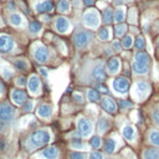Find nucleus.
Returning <instances> with one entry per match:
<instances>
[{
    "mask_svg": "<svg viewBox=\"0 0 159 159\" xmlns=\"http://www.w3.org/2000/svg\"><path fill=\"white\" fill-rule=\"evenodd\" d=\"M101 144H102V139H101V137H99V135H93V137L89 139V145H91L93 149L99 148V147H101Z\"/></svg>",
    "mask_w": 159,
    "mask_h": 159,
    "instance_id": "obj_32",
    "label": "nucleus"
},
{
    "mask_svg": "<svg viewBox=\"0 0 159 159\" xmlns=\"http://www.w3.org/2000/svg\"><path fill=\"white\" fill-rule=\"evenodd\" d=\"M83 22H84V25L87 27H91V29L98 27V25H99V15H98V12L96 10H88L83 15Z\"/></svg>",
    "mask_w": 159,
    "mask_h": 159,
    "instance_id": "obj_6",
    "label": "nucleus"
},
{
    "mask_svg": "<svg viewBox=\"0 0 159 159\" xmlns=\"http://www.w3.org/2000/svg\"><path fill=\"white\" fill-rule=\"evenodd\" d=\"M143 159H159V149L148 148L143 153Z\"/></svg>",
    "mask_w": 159,
    "mask_h": 159,
    "instance_id": "obj_24",
    "label": "nucleus"
},
{
    "mask_svg": "<svg viewBox=\"0 0 159 159\" xmlns=\"http://www.w3.org/2000/svg\"><path fill=\"white\" fill-rule=\"evenodd\" d=\"M15 67L17 68V70H21V71H26L27 70V63H26V61L25 60H16L15 61Z\"/></svg>",
    "mask_w": 159,
    "mask_h": 159,
    "instance_id": "obj_38",
    "label": "nucleus"
},
{
    "mask_svg": "<svg viewBox=\"0 0 159 159\" xmlns=\"http://www.w3.org/2000/svg\"><path fill=\"white\" fill-rule=\"evenodd\" d=\"M11 99H12V102L16 106H22L27 101V96H26V93H25L24 89L16 88V89H14L11 92Z\"/></svg>",
    "mask_w": 159,
    "mask_h": 159,
    "instance_id": "obj_11",
    "label": "nucleus"
},
{
    "mask_svg": "<svg viewBox=\"0 0 159 159\" xmlns=\"http://www.w3.org/2000/svg\"><path fill=\"white\" fill-rule=\"evenodd\" d=\"M15 83H16V86H20V87H22V86L27 84V81H26V78H25L24 76H21V77H17V78L15 80Z\"/></svg>",
    "mask_w": 159,
    "mask_h": 159,
    "instance_id": "obj_44",
    "label": "nucleus"
},
{
    "mask_svg": "<svg viewBox=\"0 0 159 159\" xmlns=\"http://www.w3.org/2000/svg\"><path fill=\"white\" fill-rule=\"evenodd\" d=\"M6 149V142L4 138H0V152H4Z\"/></svg>",
    "mask_w": 159,
    "mask_h": 159,
    "instance_id": "obj_47",
    "label": "nucleus"
},
{
    "mask_svg": "<svg viewBox=\"0 0 159 159\" xmlns=\"http://www.w3.org/2000/svg\"><path fill=\"white\" fill-rule=\"evenodd\" d=\"M40 71H41V73H42L43 76H47V71H46V68H40Z\"/></svg>",
    "mask_w": 159,
    "mask_h": 159,
    "instance_id": "obj_53",
    "label": "nucleus"
},
{
    "mask_svg": "<svg viewBox=\"0 0 159 159\" xmlns=\"http://www.w3.org/2000/svg\"><path fill=\"white\" fill-rule=\"evenodd\" d=\"M116 148H117V142H116L113 138H107V139L104 140V143H103V149H104L106 153L112 154V153H114Z\"/></svg>",
    "mask_w": 159,
    "mask_h": 159,
    "instance_id": "obj_23",
    "label": "nucleus"
},
{
    "mask_svg": "<svg viewBox=\"0 0 159 159\" xmlns=\"http://www.w3.org/2000/svg\"><path fill=\"white\" fill-rule=\"evenodd\" d=\"M134 61L149 66V63H150V57H149V55H148L145 51H137L135 55H134Z\"/></svg>",
    "mask_w": 159,
    "mask_h": 159,
    "instance_id": "obj_21",
    "label": "nucleus"
},
{
    "mask_svg": "<svg viewBox=\"0 0 159 159\" xmlns=\"http://www.w3.org/2000/svg\"><path fill=\"white\" fill-rule=\"evenodd\" d=\"M15 117V108L9 103H0V119L10 122Z\"/></svg>",
    "mask_w": 159,
    "mask_h": 159,
    "instance_id": "obj_7",
    "label": "nucleus"
},
{
    "mask_svg": "<svg viewBox=\"0 0 159 159\" xmlns=\"http://www.w3.org/2000/svg\"><path fill=\"white\" fill-rule=\"evenodd\" d=\"M27 88L32 94H39V92L41 91V81L36 75L30 76V78L27 80Z\"/></svg>",
    "mask_w": 159,
    "mask_h": 159,
    "instance_id": "obj_10",
    "label": "nucleus"
},
{
    "mask_svg": "<svg viewBox=\"0 0 159 159\" xmlns=\"http://www.w3.org/2000/svg\"><path fill=\"white\" fill-rule=\"evenodd\" d=\"M152 117H153V120H154L157 124H159V106L154 108V111H153V113H152Z\"/></svg>",
    "mask_w": 159,
    "mask_h": 159,
    "instance_id": "obj_43",
    "label": "nucleus"
},
{
    "mask_svg": "<svg viewBox=\"0 0 159 159\" xmlns=\"http://www.w3.org/2000/svg\"><path fill=\"white\" fill-rule=\"evenodd\" d=\"M109 127H111L109 119H107L106 117H101V119H99L98 123H97V132H98V134H99V135L104 134V133L109 129Z\"/></svg>",
    "mask_w": 159,
    "mask_h": 159,
    "instance_id": "obj_19",
    "label": "nucleus"
},
{
    "mask_svg": "<svg viewBox=\"0 0 159 159\" xmlns=\"http://www.w3.org/2000/svg\"><path fill=\"white\" fill-rule=\"evenodd\" d=\"M134 47H135L137 50L142 51V50L145 47V40H144V37L138 36V37L135 39V41H134Z\"/></svg>",
    "mask_w": 159,
    "mask_h": 159,
    "instance_id": "obj_36",
    "label": "nucleus"
},
{
    "mask_svg": "<svg viewBox=\"0 0 159 159\" xmlns=\"http://www.w3.org/2000/svg\"><path fill=\"white\" fill-rule=\"evenodd\" d=\"M98 37H99L101 40H103V41L109 40V39H111V31H109V29H108V27H102V29H99V30H98Z\"/></svg>",
    "mask_w": 159,
    "mask_h": 159,
    "instance_id": "obj_27",
    "label": "nucleus"
},
{
    "mask_svg": "<svg viewBox=\"0 0 159 159\" xmlns=\"http://www.w3.org/2000/svg\"><path fill=\"white\" fill-rule=\"evenodd\" d=\"M101 104H102V108L106 112L111 113V114H114L117 112V103L111 97H103V98H101Z\"/></svg>",
    "mask_w": 159,
    "mask_h": 159,
    "instance_id": "obj_13",
    "label": "nucleus"
},
{
    "mask_svg": "<svg viewBox=\"0 0 159 159\" xmlns=\"http://www.w3.org/2000/svg\"><path fill=\"white\" fill-rule=\"evenodd\" d=\"M158 50H159V41H158Z\"/></svg>",
    "mask_w": 159,
    "mask_h": 159,
    "instance_id": "obj_54",
    "label": "nucleus"
},
{
    "mask_svg": "<svg viewBox=\"0 0 159 159\" xmlns=\"http://www.w3.org/2000/svg\"><path fill=\"white\" fill-rule=\"evenodd\" d=\"M57 7H58V11L60 12H67L68 9H70V4H68L67 0H58Z\"/></svg>",
    "mask_w": 159,
    "mask_h": 159,
    "instance_id": "obj_34",
    "label": "nucleus"
},
{
    "mask_svg": "<svg viewBox=\"0 0 159 159\" xmlns=\"http://www.w3.org/2000/svg\"><path fill=\"white\" fill-rule=\"evenodd\" d=\"M122 133H123V137H124V138H125L128 142H134V140H135L137 133H135L134 127H132V125L127 124V125H124V127H123Z\"/></svg>",
    "mask_w": 159,
    "mask_h": 159,
    "instance_id": "obj_17",
    "label": "nucleus"
},
{
    "mask_svg": "<svg viewBox=\"0 0 159 159\" xmlns=\"http://www.w3.org/2000/svg\"><path fill=\"white\" fill-rule=\"evenodd\" d=\"M34 108V101H26L22 104V111L24 112H31Z\"/></svg>",
    "mask_w": 159,
    "mask_h": 159,
    "instance_id": "obj_40",
    "label": "nucleus"
},
{
    "mask_svg": "<svg viewBox=\"0 0 159 159\" xmlns=\"http://www.w3.org/2000/svg\"><path fill=\"white\" fill-rule=\"evenodd\" d=\"M112 87L118 94H127L129 91V81L127 77H117L112 82Z\"/></svg>",
    "mask_w": 159,
    "mask_h": 159,
    "instance_id": "obj_4",
    "label": "nucleus"
},
{
    "mask_svg": "<svg viewBox=\"0 0 159 159\" xmlns=\"http://www.w3.org/2000/svg\"><path fill=\"white\" fill-rule=\"evenodd\" d=\"M119 68H120V61H119V58L112 57V58L108 60V62H107V70H108V72L111 75L117 73L119 71Z\"/></svg>",
    "mask_w": 159,
    "mask_h": 159,
    "instance_id": "obj_14",
    "label": "nucleus"
},
{
    "mask_svg": "<svg viewBox=\"0 0 159 159\" xmlns=\"http://www.w3.org/2000/svg\"><path fill=\"white\" fill-rule=\"evenodd\" d=\"M58 155H60L58 149L55 145H50L42 149L41 152H39L37 154H35L32 159H58Z\"/></svg>",
    "mask_w": 159,
    "mask_h": 159,
    "instance_id": "obj_5",
    "label": "nucleus"
},
{
    "mask_svg": "<svg viewBox=\"0 0 159 159\" xmlns=\"http://www.w3.org/2000/svg\"><path fill=\"white\" fill-rule=\"evenodd\" d=\"M127 32V26L124 24H118L116 27H114V35L117 37H122L124 34Z\"/></svg>",
    "mask_w": 159,
    "mask_h": 159,
    "instance_id": "obj_30",
    "label": "nucleus"
},
{
    "mask_svg": "<svg viewBox=\"0 0 159 159\" xmlns=\"http://www.w3.org/2000/svg\"><path fill=\"white\" fill-rule=\"evenodd\" d=\"M113 48H114V51H120V45H119L118 41H116V42L113 43Z\"/></svg>",
    "mask_w": 159,
    "mask_h": 159,
    "instance_id": "obj_50",
    "label": "nucleus"
},
{
    "mask_svg": "<svg viewBox=\"0 0 159 159\" xmlns=\"http://www.w3.org/2000/svg\"><path fill=\"white\" fill-rule=\"evenodd\" d=\"M14 48V40L7 35H0V52L7 53Z\"/></svg>",
    "mask_w": 159,
    "mask_h": 159,
    "instance_id": "obj_9",
    "label": "nucleus"
},
{
    "mask_svg": "<svg viewBox=\"0 0 159 159\" xmlns=\"http://www.w3.org/2000/svg\"><path fill=\"white\" fill-rule=\"evenodd\" d=\"M89 39H91V35H89L87 31H80V32L75 34V36H73L72 40H73L75 45H76L78 48H82V47H84V46L88 43Z\"/></svg>",
    "mask_w": 159,
    "mask_h": 159,
    "instance_id": "obj_8",
    "label": "nucleus"
},
{
    "mask_svg": "<svg viewBox=\"0 0 159 159\" xmlns=\"http://www.w3.org/2000/svg\"><path fill=\"white\" fill-rule=\"evenodd\" d=\"M36 113L41 118H50L52 116V107L48 104H41V106H39Z\"/></svg>",
    "mask_w": 159,
    "mask_h": 159,
    "instance_id": "obj_20",
    "label": "nucleus"
},
{
    "mask_svg": "<svg viewBox=\"0 0 159 159\" xmlns=\"http://www.w3.org/2000/svg\"><path fill=\"white\" fill-rule=\"evenodd\" d=\"M5 92V86H4V83L0 81V94H2Z\"/></svg>",
    "mask_w": 159,
    "mask_h": 159,
    "instance_id": "obj_52",
    "label": "nucleus"
},
{
    "mask_svg": "<svg viewBox=\"0 0 159 159\" xmlns=\"http://www.w3.org/2000/svg\"><path fill=\"white\" fill-rule=\"evenodd\" d=\"M125 19V9L124 7H118L114 12H113V20L118 24H120L122 21H124Z\"/></svg>",
    "mask_w": 159,
    "mask_h": 159,
    "instance_id": "obj_25",
    "label": "nucleus"
},
{
    "mask_svg": "<svg viewBox=\"0 0 159 159\" xmlns=\"http://www.w3.org/2000/svg\"><path fill=\"white\" fill-rule=\"evenodd\" d=\"M68 158L70 159H86V155L80 152H72V153H70Z\"/></svg>",
    "mask_w": 159,
    "mask_h": 159,
    "instance_id": "obj_41",
    "label": "nucleus"
},
{
    "mask_svg": "<svg viewBox=\"0 0 159 159\" xmlns=\"http://www.w3.org/2000/svg\"><path fill=\"white\" fill-rule=\"evenodd\" d=\"M2 76H4L5 78H10V77L12 76V71H10L7 67H5V68L2 70Z\"/></svg>",
    "mask_w": 159,
    "mask_h": 159,
    "instance_id": "obj_45",
    "label": "nucleus"
},
{
    "mask_svg": "<svg viewBox=\"0 0 159 159\" xmlns=\"http://www.w3.org/2000/svg\"><path fill=\"white\" fill-rule=\"evenodd\" d=\"M35 10H36L37 12H40V14L50 12V11L53 10V2L50 1V0H45V1L40 2V4H37L36 7H35Z\"/></svg>",
    "mask_w": 159,
    "mask_h": 159,
    "instance_id": "obj_18",
    "label": "nucleus"
},
{
    "mask_svg": "<svg viewBox=\"0 0 159 159\" xmlns=\"http://www.w3.org/2000/svg\"><path fill=\"white\" fill-rule=\"evenodd\" d=\"M0 159H1V158H0Z\"/></svg>",
    "mask_w": 159,
    "mask_h": 159,
    "instance_id": "obj_56",
    "label": "nucleus"
},
{
    "mask_svg": "<svg viewBox=\"0 0 159 159\" xmlns=\"http://www.w3.org/2000/svg\"><path fill=\"white\" fill-rule=\"evenodd\" d=\"M73 98H75L76 102H78V103H83V99H82V96H81V94L75 93V94H73Z\"/></svg>",
    "mask_w": 159,
    "mask_h": 159,
    "instance_id": "obj_48",
    "label": "nucleus"
},
{
    "mask_svg": "<svg viewBox=\"0 0 159 159\" xmlns=\"http://www.w3.org/2000/svg\"><path fill=\"white\" fill-rule=\"evenodd\" d=\"M71 147H72L73 149H84V148H86L84 143H83L80 138H75V139H72V140H71Z\"/></svg>",
    "mask_w": 159,
    "mask_h": 159,
    "instance_id": "obj_33",
    "label": "nucleus"
},
{
    "mask_svg": "<svg viewBox=\"0 0 159 159\" xmlns=\"http://www.w3.org/2000/svg\"><path fill=\"white\" fill-rule=\"evenodd\" d=\"M34 57L39 63H45L48 58V51L43 45H39L34 52Z\"/></svg>",
    "mask_w": 159,
    "mask_h": 159,
    "instance_id": "obj_12",
    "label": "nucleus"
},
{
    "mask_svg": "<svg viewBox=\"0 0 159 159\" xmlns=\"http://www.w3.org/2000/svg\"><path fill=\"white\" fill-rule=\"evenodd\" d=\"M92 77H93L96 81H98L99 83H101L102 81H104V80H106V71H104V67H103L102 65H97V66L92 70Z\"/></svg>",
    "mask_w": 159,
    "mask_h": 159,
    "instance_id": "obj_15",
    "label": "nucleus"
},
{
    "mask_svg": "<svg viewBox=\"0 0 159 159\" xmlns=\"http://www.w3.org/2000/svg\"><path fill=\"white\" fill-rule=\"evenodd\" d=\"M0 25H1V19H0Z\"/></svg>",
    "mask_w": 159,
    "mask_h": 159,
    "instance_id": "obj_55",
    "label": "nucleus"
},
{
    "mask_svg": "<svg viewBox=\"0 0 159 159\" xmlns=\"http://www.w3.org/2000/svg\"><path fill=\"white\" fill-rule=\"evenodd\" d=\"M29 29H30V31H31V32L37 34V32L41 30V24H40L39 21H32V22H30Z\"/></svg>",
    "mask_w": 159,
    "mask_h": 159,
    "instance_id": "obj_37",
    "label": "nucleus"
},
{
    "mask_svg": "<svg viewBox=\"0 0 159 159\" xmlns=\"http://www.w3.org/2000/svg\"><path fill=\"white\" fill-rule=\"evenodd\" d=\"M149 142L153 145L159 147V130H152L149 133Z\"/></svg>",
    "mask_w": 159,
    "mask_h": 159,
    "instance_id": "obj_29",
    "label": "nucleus"
},
{
    "mask_svg": "<svg viewBox=\"0 0 159 159\" xmlns=\"http://www.w3.org/2000/svg\"><path fill=\"white\" fill-rule=\"evenodd\" d=\"M150 92V84L147 81H138L133 88V97L138 101H143Z\"/></svg>",
    "mask_w": 159,
    "mask_h": 159,
    "instance_id": "obj_2",
    "label": "nucleus"
},
{
    "mask_svg": "<svg viewBox=\"0 0 159 159\" xmlns=\"http://www.w3.org/2000/svg\"><path fill=\"white\" fill-rule=\"evenodd\" d=\"M92 132H93V128H92L91 120H88L87 118H83V117L78 118V120H77V133H78V135L86 138V137H89L92 134Z\"/></svg>",
    "mask_w": 159,
    "mask_h": 159,
    "instance_id": "obj_3",
    "label": "nucleus"
},
{
    "mask_svg": "<svg viewBox=\"0 0 159 159\" xmlns=\"http://www.w3.org/2000/svg\"><path fill=\"white\" fill-rule=\"evenodd\" d=\"M102 19H103V22L104 24H111L113 21V11L111 9H106L103 11V15H102Z\"/></svg>",
    "mask_w": 159,
    "mask_h": 159,
    "instance_id": "obj_28",
    "label": "nucleus"
},
{
    "mask_svg": "<svg viewBox=\"0 0 159 159\" xmlns=\"http://www.w3.org/2000/svg\"><path fill=\"white\" fill-rule=\"evenodd\" d=\"M132 68H133V72L135 75H147L148 73V70H149V66L134 61L133 65H132Z\"/></svg>",
    "mask_w": 159,
    "mask_h": 159,
    "instance_id": "obj_22",
    "label": "nucleus"
},
{
    "mask_svg": "<svg viewBox=\"0 0 159 159\" xmlns=\"http://www.w3.org/2000/svg\"><path fill=\"white\" fill-rule=\"evenodd\" d=\"M9 19H10V22L14 25V26H20L21 24H22V16L20 15V14H17V12H14V14H11L10 16H9Z\"/></svg>",
    "mask_w": 159,
    "mask_h": 159,
    "instance_id": "obj_26",
    "label": "nucleus"
},
{
    "mask_svg": "<svg viewBox=\"0 0 159 159\" xmlns=\"http://www.w3.org/2000/svg\"><path fill=\"white\" fill-rule=\"evenodd\" d=\"M56 30L60 32V34H65V32H67V30L70 29V22H68V20L66 19V17H63V16H61V17H58L57 20H56Z\"/></svg>",
    "mask_w": 159,
    "mask_h": 159,
    "instance_id": "obj_16",
    "label": "nucleus"
},
{
    "mask_svg": "<svg viewBox=\"0 0 159 159\" xmlns=\"http://www.w3.org/2000/svg\"><path fill=\"white\" fill-rule=\"evenodd\" d=\"M133 107V103L127 101V99H120L119 101V108L120 109H128V108H132Z\"/></svg>",
    "mask_w": 159,
    "mask_h": 159,
    "instance_id": "obj_39",
    "label": "nucleus"
},
{
    "mask_svg": "<svg viewBox=\"0 0 159 159\" xmlns=\"http://www.w3.org/2000/svg\"><path fill=\"white\" fill-rule=\"evenodd\" d=\"M52 139V134L47 128L43 129H37L35 132H32L26 140L24 142V147L27 152H32L35 149H39L46 144H48Z\"/></svg>",
    "mask_w": 159,
    "mask_h": 159,
    "instance_id": "obj_1",
    "label": "nucleus"
},
{
    "mask_svg": "<svg viewBox=\"0 0 159 159\" xmlns=\"http://www.w3.org/2000/svg\"><path fill=\"white\" fill-rule=\"evenodd\" d=\"M87 97H88V99H89L91 102H98V101L101 99V97H99V92L96 91V89H88V92H87Z\"/></svg>",
    "mask_w": 159,
    "mask_h": 159,
    "instance_id": "obj_31",
    "label": "nucleus"
},
{
    "mask_svg": "<svg viewBox=\"0 0 159 159\" xmlns=\"http://www.w3.org/2000/svg\"><path fill=\"white\" fill-rule=\"evenodd\" d=\"M82 1H83V4H84L86 6H91V5H93V2H94L93 0H82Z\"/></svg>",
    "mask_w": 159,
    "mask_h": 159,
    "instance_id": "obj_51",
    "label": "nucleus"
},
{
    "mask_svg": "<svg viewBox=\"0 0 159 159\" xmlns=\"http://www.w3.org/2000/svg\"><path fill=\"white\" fill-rule=\"evenodd\" d=\"M122 46L124 48H130L133 46V37L130 35H125L122 40Z\"/></svg>",
    "mask_w": 159,
    "mask_h": 159,
    "instance_id": "obj_35",
    "label": "nucleus"
},
{
    "mask_svg": "<svg viewBox=\"0 0 159 159\" xmlns=\"http://www.w3.org/2000/svg\"><path fill=\"white\" fill-rule=\"evenodd\" d=\"M96 87H97V88H98L101 92H103V93H107V92H108V88H107L104 84H102V83H98Z\"/></svg>",
    "mask_w": 159,
    "mask_h": 159,
    "instance_id": "obj_46",
    "label": "nucleus"
},
{
    "mask_svg": "<svg viewBox=\"0 0 159 159\" xmlns=\"http://www.w3.org/2000/svg\"><path fill=\"white\" fill-rule=\"evenodd\" d=\"M5 128H6V122H4L2 119H0V133L4 132Z\"/></svg>",
    "mask_w": 159,
    "mask_h": 159,
    "instance_id": "obj_49",
    "label": "nucleus"
},
{
    "mask_svg": "<svg viewBox=\"0 0 159 159\" xmlns=\"http://www.w3.org/2000/svg\"><path fill=\"white\" fill-rule=\"evenodd\" d=\"M88 159H104V158L101 152H92V153H89Z\"/></svg>",
    "mask_w": 159,
    "mask_h": 159,
    "instance_id": "obj_42",
    "label": "nucleus"
}]
</instances>
